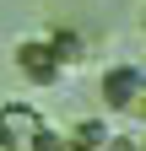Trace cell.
Segmentation results:
<instances>
[{"mask_svg":"<svg viewBox=\"0 0 146 151\" xmlns=\"http://www.w3.org/2000/svg\"><path fill=\"white\" fill-rule=\"evenodd\" d=\"M11 60H16V76H22L27 86H38V92L60 86V81H65V70H70V65H65V54L54 49V38H49V32H43V38H22Z\"/></svg>","mask_w":146,"mask_h":151,"instance_id":"cell-1","label":"cell"},{"mask_svg":"<svg viewBox=\"0 0 146 151\" xmlns=\"http://www.w3.org/2000/svg\"><path fill=\"white\" fill-rule=\"evenodd\" d=\"M141 92H146V65H135V60L108 65L103 81H98L103 113H135V108H141Z\"/></svg>","mask_w":146,"mask_h":151,"instance_id":"cell-2","label":"cell"},{"mask_svg":"<svg viewBox=\"0 0 146 151\" xmlns=\"http://www.w3.org/2000/svg\"><path fill=\"white\" fill-rule=\"evenodd\" d=\"M43 129L49 124L33 103H0V151H27Z\"/></svg>","mask_w":146,"mask_h":151,"instance_id":"cell-3","label":"cell"},{"mask_svg":"<svg viewBox=\"0 0 146 151\" xmlns=\"http://www.w3.org/2000/svg\"><path fill=\"white\" fill-rule=\"evenodd\" d=\"M65 135H70V151H103V140L114 135V129H108V124H103V113H98V119H81V124H70Z\"/></svg>","mask_w":146,"mask_h":151,"instance_id":"cell-4","label":"cell"},{"mask_svg":"<svg viewBox=\"0 0 146 151\" xmlns=\"http://www.w3.org/2000/svg\"><path fill=\"white\" fill-rule=\"evenodd\" d=\"M27 151H70V135H60V129H43V135L33 140Z\"/></svg>","mask_w":146,"mask_h":151,"instance_id":"cell-5","label":"cell"},{"mask_svg":"<svg viewBox=\"0 0 146 151\" xmlns=\"http://www.w3.org/2000/svg\"><path fill=\"white\" fill-rule=\"evenodd\" d=\"M103 151H141V135H108Z\"/></svg>","mask_w":146,"mask_h":151,"instance_id":"cell-6","label":"cell"},{"mask_svg":"<svg viewBox=\"0 0 146 151\" xmlns=\"http://www.w3.org/2000/svg\"><path fill=\"white\" fill-rule=\"evenodd\" d=\"M141 32H146V6H141Z\"/></svg>","mask_w":146,"mask_h":151,"instance_id":"cell-7","label":"cell"},{"mask_svg":"<svg viewBox=\"0 0 146 151\" xmlns=\"http://www.w3.org/2000/svg\"><path fill=\"white\" fill-rule=\"evenodd\" d=\"M141 151H146V135H141Z\"/></svg>","mask_w":146,"mask_h":151,"instance_id":"cell-8","label":"cell"}]
</instances>
